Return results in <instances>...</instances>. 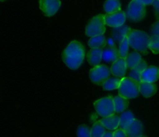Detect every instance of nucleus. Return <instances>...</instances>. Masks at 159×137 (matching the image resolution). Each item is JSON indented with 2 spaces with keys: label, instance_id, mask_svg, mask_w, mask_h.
<instances>
[{
  "label": "nucleus",
  "instance_id": "13",
  "mask_svg": "<svg viewBox=\"0 0 159 137\" xmlns=\"http://www.w3.org/2000/svg\"><path fill=\"white\" fill-rule=\"evenodd\" d=\"M87 60L91 65L96 66L102 60V50L100 48H92L87 53Z\"/></svg>",
  "mask_w": 159,
  "mask_h": 137
},
{
  "label": "nucleus",
  "instance_id": "33",
  "mask_svg": "<svg viewBox=\"0 0 159 137\" xmlns=\"http://www.w3.org/2000/svg\"><path fill=\"white\" fill-rule=\"evenodd\" d=\"M154 5H155V8L156 9V10L159 11V0H155Z\"/></svg>",
  "mask_w": 159,
  "mask_h": 137
},
{
  "label": "nucleus",
  "instance_id": "23",
  "mask_svg": "<svg viewBox=\"0 0 159 137\" xmlns=\"http://www.w3.org/2000/svg\"><path fill=\"white\" fill-rule=\"evenodd\" d=\"M121 79H122L121 78L116 77V76L114 78H108L102 84V89L105 90H113L118 89L120 84Z\"/></svg>",
  "mask_w": 159,
  "mask_h": 137
},
{
  "label": "nucleus",
  "instance_id": "18",
  "mask_svg": "<svg viewBox=\"0 0 159 137\" xmlns=\"http://www.w3.org/2000/svg\"><path fill=\"white\" fill-rule=\"evenodd\" d=\"M130 30V28L129 26H126V25H122L119 27L114 28V30L112 31V36H113V37L115 39L116 41L120 43L127 37Z\"/></svg>",
  "mask_w": 159,
  "mask_h": 137
},
{
  "label": "nucleus",
  "instance_id": "25",
  "mask_svg": "<svg viewBox=\"0 0 159 137\" xmlns=\"http://www.w3.org/2000/svg\"><path fill=\"white\" fill-rule=\"evenodd\" d=\"M106 132V127L100 121H97L93 124L91 130V137H103Z\"/></svg>",
  "mask_w": 159,
  "mask_h": 137
},
{
  "label": "nucleus",
  "instance_id": "6",
  "mask_svg": "<svg viewBox=\"0 0 159 137\" xmlns=\"http://www.w3.org/2000/svg\"><path fill=\"white\" fill-rule=\"evenodd\" d=\"M127 17L131 21H141L146 16V6L137 0H132L127 9Z\"/></svg>",
  "mask_w": 159,
  "mask_h": 137
},
{
  "label": "nucleus",
  "instance_id": "3",
  "mask_svg": "<svg viewBox=\"0 0 159 137\" xmlns=\"http://www.w3.org/2000/svg\"><path fill=\"white\" fill-rule=\"evenodd\" d=\"M140 82L132 79L131 77H124L121 79L118 88L119 95L127 99H134L139 96Z\"/></svg>",
  "mask_w": 159,
  "mask_h": 137
},
{
  "label": "nucleus",
  "instance_id": "26",
  "mask_svg": "<svg viewBox=\"0 0 159 137\" xmlns=\"http://www.w3.org/2000/svg\"><path fill=\"white\" fill-rule=\"evenodd\" d=\"M119 54L120 58H124L126 59L127 56L128 55V51H129V46H130V44H129V40L127 37H126L119 44Z\"/></svg>",
  "mask_w": 159,
  "mask_h": 137
},
{
  "label": "nucleus",
  "instance_id": "31",
  "mask_svg": "<svg viewBox=\"0 0 159 137\" xmlns=\"http://www.w3.org/2000/svg\"><path fill=\"white\" fill-rule=\"evenodd\" d=\"M137 1L140 2L142 4L145 5V6H149V5H152L155 2V0H137Z\"/></svg>",
  "mask_w": 159,
  "mask_h": 137
},
{
  "label": "nucleus",
  "instance_id": "20",
  "mask_svg": "<svg viewBox=\"0 0 159 137\" xmlns=\"http://www.w3.org/2000/svg\"><path fill=\"white\" fill-rule=\"evenodd\" d=\"M147 68V63H146L145 61L142 60L138 65H136L134 68L130 69L129 76H130V77H131L132 79H135V80L138 81V82H141V73Z\"/></svg>",
  "mask_w": 159,
  "mask_h": 137
},
{
  "label": "nucleus",
  "instance_id": "27",
  "mask_svg": "<svg viewBox=\"0 0 159 137\" xmlns=\"http://www.w3.org/2000/svg\"><path fill=\"white\" fill-rule=\"evenodd\" d=\"M149 49L154 54H159V36L153 35L150 39Z\"/></svg>",
  "mask_w": 159,
  "mask_h": 137
},
{
  "label": "nucleus",
  "instance_id": "15",
  "mask_svg": "<svg viewBox=\"0 0 159 137\" xmlns=\"http://www.w3.org/2000/svg\"><path fill=\"white\" fill-rule=\"evenodd\" d=\"M120 118L118 115L113 114V115L104 117V118L101 119L100 121L103 124L106 129L113 131L116 130V129H118V127H120Z\"/></svg>",
  "mask_w": 159,
  "mask_h": 137
},
{
  "label": "nucleus",
  "instance_id": "10",
  "mask_svg": "<svg viewBox=\"0 0 159 137\" xmlns=\"http://www.w3.org/2000/svg\"><path fill=\"white\" fill-rule=\"evenodd\" d=\"M127 68H128L126 63V59L120 57L114 62H113L110 70H111L112 75L116 77L122 78L127 73Z\"/></svg>",
  "mask_w": 159,
  "mask_h": 137
},
{
  "label": "nucleus",
  "instance_id": "24",
  "mask_svg": "<svg viewBox=\"0 0 159 137\" xmlns=\"http://www.w3.org/2000/svg\"><path fill=\"white\" fill-rule=\"evenodd\" d=\"M103 8L107 13H111L120 10L121 4L119 0H106Z\"/></svg>",
  "mask_w": 159,
  "mask_h": 137
},
{
  "label": "nucleus",
  "instance_id": "1",
  "mask_svg": "<svg viewBox=\"0 0 159 137\" xmlns=\"http://www.w3.org/2000/svg\"><path fill=\"white\" fill-rule=\"evenodd\" d=\"M85 48L81 42L73 40L62 53V60L69 68L75 70L81 66L85 59Z\"/></svg>",
  "mask_w": 159,
  "mask_h": 137
},
{
  "label": "nucleus",
  "instance_id": "9",
  "mask_svg": "<svg viewBox=\"0 0 159 137\" xmlns=\"http://www.w3.org/2000/svg\"><path fill=\"white\" fill-rule=\"evenodd\" d=\"M61 6L60 0H40V8L47 17H52Z\"/></svg>",
  "mask_w": 159,
  "mask_h": 137
},
{
  "label": "nucleus",
  "instance_id": "11",
  "mask_svg": "<svg viewBox=\"0 0 159 137\" xmlns=\"http://www.w3.org/2000/svg\"><path fill=\"white\" fill-rule=\"evenodd\" d=\"M159 78V68L155 66H149L141 73V82L155 83Z\"/></svg>",
  "mask_w": 159,
  "mask_h": 137
},
{
  "label": "nucleus",
  "instance_id": "17",
  "mask_svg": "<svg viewBox=\"0 0 159 137\" xmlns=\"http://www.w3.org/2000/svg\"><path fill=\"white\" fill-rule=\"evenodd\" d=\"M120 128L126 130L135 120L134 115L130 111H124L120 115Z\"/></svg>",
  "mask_w": 159,
  "mask_h": 137
},
{
  "label": "nucleus",
  "instance_id": "19",
  "mask_svg": "<svg viewBox=\"0 0 159 137\" xmlns=\"http://www.w3.org/2000/svg\"><path fill=\"white\" fill-rule=\"evenodd\" d=\"M113 102H114L115 111H116V113H122L128 107L129 105L128 99L121 96V95L114 97Z\"/></svg>",
  "mask_w": 159,
  "mask_h": 137
},
{
  "label": "nucleus",
  "instance_id": "8",
  "mask_svg": "<svg viewBox=\"0 0 159 137\" xmlns=\"http://www.w3.org/2000/svg\"><path fill=\"white\" fill-rule=\"evenodd\" d=\"M127 18V14L122 10L107 13L105 15V21L107 26L111 27H119L124 24Z\"/></svg>",
  "mask_w": 159,
  "mask_h": 137
},
{
  "label": "nucleus",
  "instance_id": "16",
  "mask_svg": "<svg viewBox=\"0 0 159 137\" xmlns=\"http://www.w3.org/2000/svg\"><path fill=\"white\" fill-rule=\"evenodd\" d=\"M120 58L119 49L116 47H108L102 50V60L106 62H114Z\"/></svg>",
  "mask_w": 159,
  "mask_h": 137
},
{
  "label": "nucleus",
  "instance_id": "28",
  "mask_svg": "<svg viewBox=\"0 0 159 137\" xmlns=\"http://www.w3.org/2000/svg\"><path fill=\"white\" fill-rule=\"evenodd\" d=\"M91 130L89 126L81 125L77 129V135L79 137H91Z\"/></svg>",
  "mask_w": 159,
  "mask_h": 137
},
{
  "label": "nucleus",
  "instance_id": "12",
  "mask_svg": "<svg viewBox=\"0 0 159 137\" xmlns=\"http://www.w3.org/2000/svg\"><path fill=\"white\" fill-rule=\"evenodd\" d=\"M126 133L129 137H141L143 135L144 127L141 121L135 118L132 124L126 129Z\"/></svg>",
  "mask_w": 159,
  "mask_h": 137
},
{
  "label": "nucleus",
  "instance_id": "34",
  "mask_svg": "<svg viewBox=\"0 0 159 137\" xmlns=\"http://www.w3.org/2000/svg\"><path fill=\"white\" fill-rule=\"evenodd\" d=\"M1 1H2V2H3V1H5V0H1Z\"/></svg>",
  "mask_w": 159,
  "mask_h": 137
},
{
  "label": "nucleus",
  "instance_id": "4",
  "mask_svg": "<svg viewBox=\"0 0 159 137\" xmlns=\"http://www.w3.org/2000/svg\"><path fill=\"white\" fill-rule=\"evenodd\" d=\"M105 15L99 14L93 17L87 23L85 27V35L88 37L103 34L106 32Z\"/></svg>",
  "mask_w": 159,
  "mask_h": 137
},
{
  "label": "nucleus",
  "instance_id": "14",
  "mask_svg": "<svg viewBox=\"0 0 159 137\" xmlns=\"http://www.w3.org/2000/svg\"><path fill=\"white\" fill-rule=\"evenodd\" d=\"M139 89L141 94L146 98L155 95L158 90L155 83L148 82H140Z\"/></svg>",
  "mask_w": 159,
  "mask_h": 137
},
{
  "label": "nucleus",
  "instance_id": "2",
  "mask_svg": "<svg viewBox=\"0 0 159 137\" xmlns=\"http://www.w3.org/2000/svg\"><path fill=\"white\" fill-rule=\"evenodd\" d=\"M130 46L136 51L146 54L149 48L151 37L146 32L139 30L130 29L127 35Z\"/></svg>",
  "mask_w": 159,
  "mask_h": 137
},
{
  "label": "nucleus",
  "instance_id": "32",
  "mask_svg": "<svg viewBox=\"0 0 159 137\" xmlns=\"http://www.w3.org/2000/svg\"><path fill=\"white\" fill-rule=\"evenodd\" d=\"M103 137H114L113 136V132H112L111 130L106 131V132L103 135Z\"/></svg>",
  "mask_w": 159,
  "mask_h": 137
},
{
  "label": "nucleus",
  "instance_id": "21",
  "mask_svg": "<svg viewBox=\"0 0 159 137\" xmlns=\"http://www.w3.org/2000/svg\"><path fill=\"white\" fill-rule=\"evenodd\" d=\"M141 61H142V57L137 51H133L130 54H128V55L126 58V63H127V68L130 69L134 68Z\"/></svg>",
  "mask_w": 159,
  "mask_h": 137
},
{
  "label": "nucleus",
  "instance_id": "29",
  "mask_svg": "<svg viewBox=\"0 0 159 137\" xmlns=\"http://www.w3.org/2000/svg\"><path fill=\"white\" fill-rule=\"evenodd\" d=\"M113 136L114 137H127V135L126 131L122 129H116L113 132Z\"/></svg>",
  "mask_w": 159,
  "mask_h": 137
},
{
  "label": "nucleus",
  "instance_id": "22",
  "mask_svg": "<svg viewBox=\"0 0 159 137\" xmlns=\"http://www.w3.org/2000/svg\"><path fill=\"white\" fill-rule=\"evenodd\" d=\"M107 43V39L103 34H99V35L93 36L89 40V46L91 48H102L104 47Z\"/></svg>",
  "mask_w": 159,
  "mask_h": 137
},
{
  "label": "nucleus",
  "instance_id": "30",
  "mask_svg": "<svg viewBox=\"0 0 159 137\" xmlns=\"http://www.w3.org/2000/svg\"><path fill=\"white\" fill-rule=\"evenodd\" d=\"M152 34H153V35L159 36V20L152 25Z\"/></svg>",
  "mask_w": 159,
  "mask_h": 137
},
{
  "label": "nucleus",
  "instance_id": "7",
  "mask_svg": "<svg viewBox=\"0 0 159 137\" xmlns=\"http://www.w3.org/2000/svg\"><path fill=\"white\" fill-rule=\"evenodd\" d=\"M111 70L105 65H98L91 68L89 78L91 81L97 85H102L110 76Z\"/></svg>",
  "mask_w": 159,
  "mask_h": 137
},
{
  "label": "nucleus",
  "instance_id": "5",
  "mask_svg": "<svg viewBox=\"0 0 159 137\" xmlns=\"http://www.w3.org/2000/svg\"><path fill=\"white\" fill-rule=\"evenodd\" d=\"M94 107L98 115L103 118L113 115L116 112L113 96L106 97L96 101L94 103Z\"/></svg>",
  "mask_w": 159,
  "mask_h": 137
}]
</instances>
